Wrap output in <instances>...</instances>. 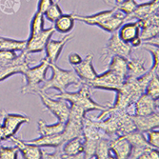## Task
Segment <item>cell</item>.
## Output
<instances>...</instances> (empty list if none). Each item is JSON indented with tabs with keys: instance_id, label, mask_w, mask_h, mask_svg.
<instances>
[{
	"instance_id": "obj_1",
	"label": "cell",
	"mask_w": 159,
	"mask_h": 159,
	"mask_svg": "<svg viewBox=\"0 0 159 159\" xmlns=\"http://www.w3.org/2000/svg\"><path fill=\"white\" fill-rule=\"evenodd\" d=\"M74 17L75 21H80L90 26H97L105 32L111 34L117 31L120 26L125 23L126 16L123 12L111 8V10L101 11L91 16H80L74 12Z\"/></svg>"
},
{
	"instance_id": "obj_2",
	"label": "cell",
	"mask_w": 159,
	"mask_h": 159,
	"mask_svg": "<svg viewBox=\"0 0 159 159\" xmlns=\"http://www.w3.org/2000/svg\"><path fill=\"white\" fill-rule=\"evenodd\" d=\"M50 68L52 73V77L46 79V81L41 85L39 92L47 93L49 90L52 89L59 93H64L70 85H81V81L74 70H63L57 66L56 63H50Z\"/></svg>"
},
{
	"instance_id": "obj_3",
	"label": "cell",
	"mask_w": 159,
	"mask_h": 159,
	"mask_svg": "<svg viewBox=\"0 0 159 159\" xmlns=\"http://www.w3.org/2000/svg\"><path fill=\"white\" fill-rule=\"evenodd\" d=\"M54 98L63 99L67 101L70 105H75L79 108H81L86 112L92 111H101L105 109H107L110 105H101L96 103L95 101L92 98V92L91 88L86 84H81L79 86V90L75 93H59V94L53 95Z\"/></svg>"
},
{
	"instance_id": "obj_4",
	"label": "cell",
	"mask_w": 159,
	"mask_h": 159,
	"mask_svg": "<svg viewBox=\"0 0 159 159\" xmlns=\"http://www.w3.org/2000/svg\"><path fill=\"white\" fill-rule=\"evenodd\" d=\"M49 68L50 61L47 57H44L39 65L34 68H29L23 75L25 76L26 83L20 90V93L23 94H37L40 91L41 84L46 81V75Z\"/></svg>"
},
{
	"instance_id": "obj_5",
	"label": "cell",
	"mask_w": 159,
	"mask_h": 159,
	"mask_svg": "<svg viewBox=\"0 0 159 159\" xmlns=\"http://www.w3.org/2000/svg\"><path fill=\"white\" fill-rule=\"evenodd\" d=\"M134 52V48L122 41L117 34V31L111 33V35L110 39L107 42V45L102 51L101 54V61L103 63H107L111 60V58L114 55H119L128 58L129 56H131Z\"/></svg>"
},
{
	"instance_id": "obj_6",
	"label": "cell",
	"mask_w": 159,
	"mask_h": 159,
	"mask_svg": "<svg viewBox=\"0 0 159 159\" xmlns=\"http://www.w3.org/2000/svg\"><path fill=\"white\" fill-rule=\"evenodd\" d=\"M126 77L127 76L117 73V71L108 69V70L102 75H98L95 79L88 84V86L91 89L116 92L121 88V86L126 80Z\"/></svg>"
},
{
	"instance_id": "obj_7",
	"label": "cell",
	"mask_w": 159,
	"mask_h": 159,
	"mask_svg": "<svg viewBox=\"0 0 159 159\" xmlns=\"http://www.w3.org/2000/svg\"><path fill=\"white\" fill-rule=\"evenodd\" d=\"M34 61L30 59V54L25 51L21 52L11 62L0 66V82L6 80L14 75H24L25 71L30 68Z\"/></svg>"
},
{
	"instance_id": "obj_8",
	"label": "cell",
	"mask_w": 159,
	"mask_h": 159,
	"mask_svg": "<svg viewBox=\"0 0 159 159\" xmlns=\"http://www.w3.org/2000/svg\"><path fill=\"white\" fill-rule=\"evenodd\" d=\"M37 94L41 99L43 106L51 111L59 122L66 123L70 112V105L67 101L58 98H51L46 94V93L39 92Z\"/></svg>"
},
{
	"instance_id": "obj_9",
	"label": "cell",
	"mask_w": 159,
	"mask_h": 159,
	"mask_svg": "<svg viewBox=\"0 0 159 159\" xmlns=\"http://www.w3.org/2000/svg\"><path fill=\"white\" fill-rule=\"evenodd\" d=\"M0 115H1L3 120L2 126L5 131L7 140H10L12 136L16 135L23 124L29 123L31 121L30 117L27 116V115L18 113H10L4 110L0 111Z\"/></svg>"
},
{
	"instance_id": "obj_10",
	"label": "cell",
	"mask_w": 159,
	"mask_h": 159,
	"mask_svg": "<svg viewBox=\"0 0 159 159\" xmlns=\"http://www.w3.org/2000/svg\"><path fill=\"white\" fill-rule=\"evenodd\" d=\"M55 33L53 27L49 29H43V30L34 35H30L27 40V45L25 52L29 54L42 52L45 50V47L52 36Z\"/></svg>"
},
{
	"instance_id": "obj_11",
	"label": "cell",
	"mask_w": 159,
	"mask_h": 159,
	"mask_svg": "<svg viewBox=\"0 0 159 159\" xmlns=\"http://www.w3.org/2000/svg\"><path fill=\"white\" fill-rule=\"evenodd\" d=\"M140 28L136 21H128L123 23L117 30L119 38L131 45L134 49L140 48L142 41L139 37Z\"/></svg>"
},
{
	"instance_id": "obj_12",
	"label": "cell",
	"mask_w": 159,
	"mask_h": 159,
	"mask_svg": "<svg viewBox=\"0 0 159 159\" xmlns=\"http://www.w3.org/2000/svg\"><path fill=\"white\" fill-rule=\"evenodd\" d=\"M128 113L136 115H148L158 111V99H154L147 93H142L134 103L128 109Z\"/></svg>"
},
{
	"instance_id": "obj_13",
	"label": "cell",
	"mask_w": 159,
	"mask_h": 159,
	"mask_svg": "<svg viewBox=\"0 0 159 159\" xmlns=\"http://www.w3.org/2000/svg\"><path fill=\"white\" fill-rule=\"evenodd\" d=\"M93 54L89 53L86 55L84 59H82V61L79 64L74 66V70L75 71L76 75L80 79L81 84L88 85L98 75V74L96 73V70L93 66Z\"/></svg>"
},
{
	"instance_id": "obj_14",
	"label": "cell",
	"mask_w": 159,
	"mask_h": 159,
	"mask_svg": "<svg viewBox=\"0 0 159 159\" xmlns=\"http://www.w3.org/2000/svg\"><path fill=\"white\" fill-rule=\"evenodd\" d=\"M125 136L132 146V152L129 158L137 159L143 152H145L147 150L152 148L147 141L145 134L137 131V129H134V131L125 134Z\"/></svg>"
},
{
	"instance_id": "obj_15",
	"label": "cell",
	"mask_w": 159,
	"mask_h": 159,
	"mask_svg": "<svg viewBox=\"0 0 159 159\" xmlns=\"http://www.w3.org/2000/svg\"><path fill=\"white\" fill-rule=\"evenodd\" d=\"M132 120L134 124L135 129L145 134L148 131L159 127V112L155 111L148 115H131Z\"/></svg>"
},
{
	"instance_id": "obj_16",
	"label": "cell",
	"mask_w": 159,
	"mask_h": 159,
	"mask_svg": "<svg viewBox=\"0 0 159 159\" xmlns=\"http://www.w3.org/2000/svg\"><path fill=\"white\" fill-rule=\"evenodd\" d=\"M71 39H74V35L71 34H67L60 40H49L44 51L46 52L45 57H47L50 63H56L63 51V48Z\"/></svg>"
},
{
	"instance_id": "obj_17",
	"label": "cell",
	"mask_w": 159,
	"mask_h": 159,
	"mask_svg": "<svg viewBox=\"0 0 159 159\" xmlns=\"http://www.w3.org/2000/svg\"><path fill=\"white\" fill-rule=\"evenodd\" d=\"M159 0H151L150 2L137 4L134 11L125 17V22L128 21H137L143 18H146L152 14L158 12Z\"/></svg>"
},
{
	"instance_id": "obj_18",
	"label": "cell",
	"mask_w": 159,
	"mask_h": 159,
	"mask_svg": "<svg viewBox=\"0 0 159 159\" xmlns=\"http://www.w3.org/2000/svg\"><path fill=\"white\" fill-rule=\"evenodd\" d=\"M110 149L113 152V157L117 159L129 158L132 146L125 135H118L110 139Z\"/></svg>"
},
{
	"instance_id": "obj_19",
	"label": "cell",
	"mask_w": 159,
	"mask_h": 159,
	"mask_svg": "<svg viewBox=\"0 0 159 159\" xmlns=\"http://www.w3.org/2000/svg\"><path fill=\"white\" fill-rule=\"evenodd\" d=\"M10 140L21 152L23 158H26V159H41L42 158L43 151L40 147L33 145V144L28 143L25 140H22L20 138H17L16 137V135L12 136Z\"/></svg>"
},
{
	"instance_id": "obj_20",
	"label": "cell",
	"mask_w": 159,
	"mask_h": 159,
	"mask_svg": "<svg viewBox=\"0 0 159 159\" xmlns=\"http://www.w3.org/2000/svg\"><path fill=\"white\" fill-rule=\"evenodd\" d=\"M64 158H81L83 154V135L75 137L65 142L61 146Z\"/></svg>"
},
{
	"instance_id": "obj_21",
	"label": "cell",
	"mask_w": 159,
	"mask_h": 159,
	"mask_svg": "<svg viewBox=\"0 0 159 159\" xmlns=\"http://www.w3.org/2000/svg\"><path fill=\"white\" fill-rule=\"evenodd\" d=\"M26 142L33 144V145L38 146L40 148L43 147H52V148H58L62 146L63 144L66 142L65 136L63 133L55 134L52 135H45V136H40L36 139L33 140H27Z\"/></svg>"
},
{
	"instance_id": "obj_22",
	"label": "cell",
	"mask_w": 159,
	"mask_h": 159,
	"mask_svg": "<svg viewBox=\"0 0 159 159\" xmlns=\"http://www.w3.org/2000/svg\"><path fill=\"white\" fill-rule=\"evenodd\" d=\"M127 77L136 78L147 71V69L145 67V60L139 58V57L129 56L127 59Z\"/></svg>"
},
{
	"instance_id": "obj_23",
	"label": "cell",
	"mask_w": 159,
	"mask_h": 159,
	"mask_svg": "<svg viewBox=\"0 0 159 159\" xmlns=\"http://www.w3.org/2000/svg\"><path fill=\"white\" fill-rule=\"evenodd\" d=\"M53 28L55 32H58L63 34H69L75 27V19L74 17V12L62 14L60 17L57 18L54 22Z\"/></svg>"
},
{
	"instance_id": "obj_24",
	"label": "cell",
	"mask_w": 159,
	"mask_h": 159,
	"mask_svg": "<svg viewBox=\"0 0 159 159\" xmlns=\"http://www.w3.org/2000/svg\"><path fill=\"white\" fill-rule=\"evenodd\" d=\"M65 128V123L57 121L52 125H48L43 119H39L37 122V131L40 136L52 135L61 133Z\"/></svg>"
},
{
	"instance_id": "obj_25",
	"label": "cell",
	"mask_w": 159,
	"mask_h": 159,
	"mask_svg": "<svg viewBox=\"0 0 159 159\" xmlns=\"http://www.w3.org/2000/svg\"><path fill=\"white\" fill-rule=\"evenodd\" d=\"M27 40H16L0 36V51L23 52L26 49Z\"/></svg>"
},
{
	"instance_id": "obj_26",
	"label": "cell",
	"mask_w": 159,
	"mask_h": 159,
	"mask_svg": "<svg viewBox=\"0 0 159 159\" xmlns=\"http://www.w3.org/2000/svg\"><path fill=\"white\" fill-rule=\"evenodd\" d=\"M94 158L97 159H111L114 158L111 154V149H110V138L108 137H101L95 147L94 152Z\"/></svg>"
},
{
	"instance_id": "obj_27",
	"label": "cell",
	"mask_w": 159,
	"mask_h": 159,
	"mask_svg": "<svg viewBox=\"0 0 159 159\" xmlns=\"http://www.w3.org/2000/svg\"><path fill=\"white\" fill-rule=\"evenodd\" d=\"M145 93L150 95L151 97L154 99L159 98V77L158 73H153L151 78L149 79L146 88H145Z\"/></svg>"
},
{
	"instance_id": "obj_28",
	"label": "cell",
	"mask_w": 159,
	"mask_h": 159,
	"mask_svg": "<svg viewBox=\"0 0 159 159\" xmlns=\"http://www.w3.org/2000/svg\"><path fill=\"white\" fill-rule=\"evenodd\" d=\"M159 34V25H148L140 28L139 37L142 42L148 41L155 36H158Z\"/></svg>"
},
{
	"instance_id": "obj_29",
	"label": "cell",
	"mask_w": 159,
	"mask_h": 159,
	"mask_svg": "<svg viewBox=\"0 0 159 159\" xmlns=\"http://www.w3.org/2000/svg\"><path fill=\"white\" fill-rule=\"evenodd\" d=\"M44 20H45L44 14L36 11L35 13L34 14L32 22H31L30 35H34V34L41 32L43 29H44V25H45V21Z\"/></svg>"
},
{
	"instance_id": "obj_30",
	"label": "cell",
	"mask_w": 159,
	"mask_h": 159,
	"mask_svg": "<svg viewBox=\"0 0 159 159\" xmlns=\"http://www.w3.org/2000/svg\"><path fill=\"white\" fill-rule=\"evenodd\" d=\"M136 6H137L136 0H123V1L119 3H114L111 8H114L115 10L123 12L127 16L134 11Z\"/></svg>"
},
{
	"instance_id": "obj_31",
	"label": "cell",
	"mask_w": 159,
	"mask_h": 159,
	"mask_svg": "<svg viewBox=\"0 0 159 159\" xmlns=\"http://www.w3.org/2000/svg\"><path fill=\"white\" fill-rule=\"evenodd\" d=\"M142 49L146 50L147 52H151L152 55V66L151 68V70H158L159 68V49L157 45H153V44H149V43H142L141 46Z\"/></svg>"
},
{
	"instance_id": "obj_32",
	"label": "cell",
	"mask_w": 159,
	"mask_h": 159,
	"mask_svg": "<svg viewBox=\"0 0 159 159\" xmlns=\"http://www.w3.org/2000/svg\"><path fill=\"white\" fill-rule=\"evenodd\" d=\"M63 14V11L59 6V0H56V1L52 4V6L45 11L44 16L50 21V22H54L57 18L60 17Z\"/></svg>"
},
{
	"instance_id": "obj_33",
	"label": "cell",
	"mask_w": 159,
	"mask_h": 159,
	"mask_svg": "<svg viewBox=\"0 0 159 159\" xmlns=\"http://www.w3.org/2000/svg\"><path fill=\"white\" fill-rule=\"evenodd\" d=\"M18 149L13 147H4L0 145V159H17L18 158Z\"/></svg>"
},
{
	"instance_id": "obj_34",
	"label": "cell",
	"mask_w": 159,
	"mask_h": 159,
	"mask_svg": "<svg viewBox=\"0 0 159 159\" xmlns=\"http://www.w3.org/2000/svg\"><path fill=\"white\" fill-rule=\"evenodd\" d=\"M147 135V141L152 148L159 149V131L158 129H153L145 133Z\"/></svg>"
},
{
	"instance_id": "obj_35",
	"label": "cell",
	"mask_w": 159,
	"mask_h": 159,
	"mask_svg": "<svg viewBox=\"0 0 159 159\" xmlns=\"http://www.w3.org/2000/svg\"><path fill=\"white\" fill-rule=\"evenodd\" d=\"M17 54L13 51H0V66L11 62Z\"/></svg>"
},
{
	"instance_id": "obj_36",
	"label": "cell",
	"mask_w": 159,
	"mask_h": 159,
	"mask_svg": "<svg viewBox=\"0 0 159 159\" xmlns=\"http://www.w3.org/2000/svg\"><path fill=\"white\" fill-rule=\"evenodd\" d=\"M54 149H55V151L52 153H49V152H46L43 151L42 158H46V159H62V158H64V154H63L61 146L58 148H54Z\"/></svg>"
},
{
	"instance_id": "obj_37",
	"label": "cell",
	"mask_w": 159,
	"mask_h": 159,
	"mask_svg": "<svg viewBox=\"0 0 159 159\" xmlns=\"http://www.w3.org/2000/svg\"><path fill=\"white\" fill-rule=\"evenodd\" d=\"M158 158H159L158 149H154V148H150L145 152H143L139 157V159H158Z\"/></svg>"
},
{
	"instance_id": "obj_38",
	"label": "cell",
	"mask_w": 159,
	"mask_h": 159,
	"mask_svg": "<svg viewBox=\"0 0 159 159\" xmlns=\"http://www.w3.org/2000/svg\"><path fill=\"white\" fill-rule=\"evenodd\" d=\"M52 3H53V0H39L36 11L44 14L45 11L52 6Z\"/></svg>"
},
{
	"instance_id": "obj_39",
	"label": "cell",
	"mask_w": 159,
	"mask_h": 159,
	"mask_svg": "<svg viewBox=\"0 0 159 159\" xmlns=\"http://www.w3.org/2000/svg\"><path fill=\"white\" fill-rule=\"evenodd\" d=\"M82 57H81V55L80 54H78L77 52H70L69 55H68V61H69V63L71 65V66H75V65H77V64H79L81 61H82Z\"/></svg>"
},
{
	"instance_id": "obj_40",
	"label": "cell",
	"mask_w": 159,
	"mask_h": 159,
	"mask_svg": "<svg viewBox=\"0 0 159 159\" xmlns=\"http://www.w3.org/2000/svg\"><path fill=\"white\" fill-rule=\"evenodd\" d=\"M6 140H7V137H6V134H5V131L3 129L2 124H0V142H3V141H6Z\"/></svg>"
},
{
	"instance_id": "obj_41",
	"label": "cell",
	"mask_w": 159,
	"mask_h": 159,
	"mask_svg": "<svg viewBox=\"0 0 159 159\" xmlns=\"http://www.w3.org/2000/svg\"><path fill=\"white\" fill-rule=\"evenodd\" d=\"M121 1H123V0H114V3H119Z\"/></svg>"
},
{
	"instance_id": "obj_42",
	"label": "cell",
	"mask_w": 159,
	"mask_h": 159,
	"mask_svg": "<svg viewBox=\"0 0 159 159\" xmlns=\"http://www.w3.org/2000/svg\"><path fill=\"white\" fill-rule=\"evenodd\" d=\"M0 145H1V142H0Z\"/></svg>"
},
{
	"instance_id": "obj_43",
	"label": "cell",
	"mask_w": 159,
	"mask_h": 159,
	"mask_svg": "<svg viewBox=\"0 0 159 159\" xmlns=\"http://www.w3.org/2000/svg\"><path fill=\"white\" fill-rule=\"evenodd\" d=\"M142 1H143V0H142Z\"/></svg>"
}]
</instances>
